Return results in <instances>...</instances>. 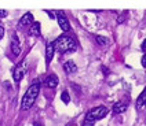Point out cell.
<instances>
[{
    "instance_id": "obj_11",
    "label": "cell",
    "mask_w": 146,
    "mask_h": 126,
    "mask_svg": "<svg viewBox=\"0 0 146 126\" xmlns=\"http://www.w3.org/2000/svg\"><path fill=\"white\" fill-rule=\"evenodd\" d=\"M46 84H47V87L51 88V89H54V88L58 87V77L55 74H50L47 79H46Z\"/></svg>"
},
{
    "instance_id": "obj_17",
    "label": "cell",
    "mask_w": 146,
    "mask_h": 126,
    "mask_svg": "<svg viewBox=\"0 0 146 126\" xmlns=\"http://www.w3.org/2000/svg\"><path fill=\"white\" fill-rule=\"evenodd\" d=\"M3 36H4V28L0 25V40L3 39Z\"/></svg>"
},
{
    "instance_id": "obj_9",
    "label": "cell",
    "mask_w": 146,
    "mask_h": 126,
    "mask_svg": "<svg viewBox=\"0 0 146 126\" xmlns=\"http://www.w3.org/2000/svg\"><path fill=\"white\" fill-rule=\"evenodd\" d=\"M127 107H128V104L125 102H117L116 104L113 106V114H121V112H124V111L127 110Z\"/></svg>"
},
{
    "instance_id": "obj_2",
    "label": "cell",
    "mask_w": 146,
    "mask_h": 126,
    "mask_svg": "<svg viewBox=\"0 0 146 126\" xmlns=\"http://www.w3.org/2000/svg\"><path fill=\"white\" fill-rule=\"evenodd\" d=\"M54 45H55V51L61 52V54H65V52H69V51H74L77 45H76V41L68 36V34H62L59 36L55 41H54Z\"/></svg>"
},
{
    "instance_id": "obj_13",
    "label": "cell",
    "mask_w": 146,
    "mask_h": 126,
    "mask_svg": "<svg viewBox=\"0 0 146 126\" xmlns=\"http://www.w3.org/2000/svg\"><path fill=\"white\" fill-rule=\"evenodd\" d=\"M145 103H146V88L143 89V92L138 96V100H137V108H141Z\"/></svg>"
},
{
    "instance_id": "obj_16",
    "label": "cell",
    "mask_w": 146,
    "mask_h": 126,
    "mask_svg": "<svg viewBox=\"0 0 146 126\" xmlns=\"http://www.w3.org/2000/svg\"><path fill=\"white\" fill-rule=\"evenodd\" d=\"M61 99H62V102L65 103V104H68V103L70 102V96H69V93H68L66 91H64V92H62V94H61Z\"/></svg>"
},
{
    "instance_id": "obj_10",
    "label": "cell",
    "mask_w": 146,
    "mask_h": 126,
    "mask_svg": "<svg viewBox=\"0 0 146 126\" xmlns=\"http://www.w3.org/2000/svg\"><path fill=\"white\" fill-rule=\"evenodd\" d=\"M64 70H65V73H68V74L76 73V70H77L76 63L73 62V60H68V62H65L64 63Z\"/></svg>"
},
{
    "instance_id": "obj_4",
    "label": "cell",
    "mask_w": 146,
    "mask_h": 126,
    "mask_svg": "<svg viewBox=\"0 0 146 126\" xmlns=\"http://www.w3.org/2000/svg\"><path fill=\"white\" fill-rule=\"evenodd\" d=\"M57 21H58L59 28L62 29V32L70 30V24H69V21H68V18H66L64 11H57Z\"/></svg>"
},
{
    "instance_id": "obj_21",
    "label": "cell",
    "mask_w": 146,
    "mask_h": 126,
    "mask_svg": "<svg viewBox=\"0 0 146 126\" xmlns=\"http://www.w3.org/2000/svg\"><path fill=\"white\" fill-rule=\"evenodd\" d=\"M47 14H48V15L51 16V18H54V16H55L54 14H52V12H51V11H48V10H47Z\"/></svg>"
},
{
    "instance_id": "obj_22",
    "label": "cell",
    "mask_w": 146,
    "mask_h": 126,
    "mask_svg": "<svg viewBox=\"0 0 146 126\" xmlns=\"http://www.w3.org/2000/svg\"><path fill=\"white\" fill-rule=\"evenodd\" d=\"M66 126H77V125H76V123H68Z\"/></svg>"
},
{
    "instance_id": "obj_20",
    "label": "cell",
    "mask_w": 146,
    "mask_h": 126,
    "mask_svg": "<svg viewBox=\"0 0 146 126\" xmlns=\"http://www.w3.org/2000/svg\"><path fill=\"white\" fill-rule=\"evenodd\" d=\"M142 66H143V67H146V55L142 56Z\"/></svg>"
},
{
    "instance_id": "obj_14",
    "label": "cell",
    "mask_w": 146,
    "mask_h": 126,
    "mask_svg": "<svg viewBox=\"0 0 146 126\" xmlns=\"http://www.w3.org/2000/svg\"><path fill=\"white\" fill-rule=\"evenodd\" d=\"M94 125H95V121L92 118H90L88 115H86L84 119H83V125L81 126H94Z\"/></svg>"
},
{
    "instance_id": "obj_19",
    "label": "cell",
    "mask_w": 146,
    "mask_h": 126,
    "mask_svg": "<svg viewBox=\"0 0 146 126\" xmlns=\"http://www.w3.org/2000/svg\"><path fill=\"white\" fill-rule=\"evenodd\" d=\"M3 16H7V11L6 10H0V18H3Z\"/></svg>"
},
{
    "instance_id": "obj_1",
    "label": "cell",
    "mask_w": 146,
    "mask_h": 126,
    "mask_svg": "<svg viewBox=\"0 0 146 126\" xmlns=\"http://www.w3.org/2000/svg\"><path fill=\"white\" fill-rule=\"evenodd\" d=\"M39 92H40V84H39V82H35V84H32V85L29 87V89L26 91V93H25L24 97H22V104H21L22 110L32 108V106L35 104L37 96H39Z\"/></svg>"
},
{
    "instance_id": "obj_23",
    "label": "cell",
    "mask_w": 146,
    "mask_h": 126,
    "mask_svg": "<svg viewBox=\"0 0 146 126\" xmlns=\"http://www.w3.org/2000/svg\"><path fill=\"white\" fill-rule=\"evenodd\" d=\"M145 106H146V103H145Z\"/></svg>"
},
{
    "instance_id": "obj_8",
    "label": "cell",
    "mask_w": 146,
    "mask_h": 126,
    "mask_svg": "<svg viewBox=\"0 0 146 126\" xmlns=\"http://www.w3.org/2000/svg\"><path fill=\"white\" fill-rule=\"evenodd\" d=\"M35 21H33V14L32 12H26L22 15V18L19 19V25L21 26H31Z\"/></svg>"
},
{
    "instance_id": "obj_15",
    "label": "cell",
    "mask_w": 146,
    "mask_h": 126,
    "mask_svg": "<svg viewBox=\"0 0 146 126\" xmlns=\"http://www.w3.org/2000/svg\"><path fill=\"white\" fill-rule=\"evenodd\" d=\"M95 40H97V43L99 45H108L109 44V40L104 37V36H95Z\"/></svg>"
},
{
    "instance_id": "obj_18",
    "label": "cell",
    "mask_w": 146,
    "mask_h": 126,
    "mask_svg": "<svg viewBox=\"0 0 146 126\" xmlns=\"http://www.w3.org/2000/svg\"><path fill=\"white\" fill-rule=\"evenodd\" d=\"M141 48H142V51H143V52H146V39L142 41V45H141Z\"/></svg>"
},
{
    "instance_id": "obj_6",
    "label": "cell",
    "mask_w": 146,
    "mask_h": 126,
    "mask_svg": "<svg viewBox=\"0 0 146 126\" xmlns=\"http://www.w3.org/2000/svg\"><path fill=\"white\" fill-rule=\"evenodd\" d=\"M10 47H11V52L14 55H19L21 54V45H19V40L17 37L15 33L11 34V41H10Z\"/></svg>"
},
{
    "instance_id": "obj_5",
    "label": "cell",
    "mask_w": 146,
    "mask_h": 126,
    "mask_svg": "<svg viewBox=\"0 0 146 126\" xmlns=\"http://www.w3.org/2000/svg\"><path fill=\"white\" fill-rule=\"evenodd\" d=\"M25 71H26V62L24 60L22 63L17 64L14 71H13V77H14V81H15V82H19V81L22 79V77L25 75Z\"/></svg>"
},
{
    "instance_id": "obj_3",
    "label": "cell",
    "mask_w": 146,
    "mask_h": 126,
    "mask_svg": "<svg viewBox=\"0 0 146 126\" xmlns=\"http://www.w3.org/2000/svg\"><path fill=\"white\" fill-rule=\"evenodd\" d=\"M108 112H109V110L106 108L105 106H98V107L91 108V110L87 112V115H88L90 118H92L94 121H98V119L105 118L106 115H108Z\"/></svg>"
},
{
    "instance_id": "obj_12",
    "label": "cell",
    "mask_w": 146,
    "mask_h": 126,
    "mask_svg": "<svg viewBox=\"0 0 146 126\" xmlns=\"http://www.w3.org/2000/svg\"><path fill=\"white\" fill-rule=\"evenodd\" d=\"M29 33L32 36H39L40 34V24L39 22H33L31 26H29Z\"/></svg>"
},
{
    "instance_id": "obj_7",
    "label": "cell",
    "mask_w": 146,
    "mask_h": 126,
    "mask_svg": "<svg viewBox=\"0 0 146 126\" xmlns=\"http://www.w3.org/2000/svg\"><path fill=\"white\" fill-rule=\"evenodd\" d=\"M54 52H55L54 43H47V45H46V63H47V64H50V62L52 60Z\"/></svg>"
}]
</instances>
